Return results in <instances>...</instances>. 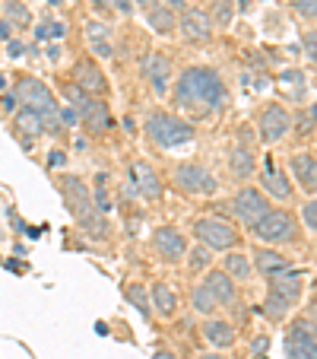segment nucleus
Masks as SVG:
<instances>
[{"label": "nucleus", "mask_w": 317, "mask_h": 359, "mask_svg": "<svg viewBox=\"0 0 317 359\" xmlns=\"http://www.w3.org/2000/svg\"><path fill=\"white\" fill-rule=\"evenodd\" d=\"M175 105L190 118H213L223 115L229 105V86L219 76V70L206 64L188 67L175 83Z\"/></svg>", "instance_id": "1"}, {"label": "nucleus", "mask_w": 317, "mask_h": 359, "mask_svg": "<svg viewBox=\"0 0 317 359\" xmlns=\"http://www.w3.org/2000/svg\"><path fill=\"white\" fill-rule=\"evenodd\" d=\"M61 194H64V207L70 210V217L83 226V229H92V236H105L108 226L105 219L95 213V203H92V194H89L86 182L76 175H61Z\"/></svg>", "instance_id": "2"}, {"label": "nucleus", "mask_w": 317, "mask_h": 359, "mask_svg": "<svg viewBox=\"0 0 317 359\" xmlns=\"http://www.w3.org/2000/svg\"><path fill=\"white\" fill-rule=\"evenodd\" d=\"M304 290V280L298 271H286L270 277V286H267V299H263V315L270 321H286L289 312L298 305Z\"/></svg>", "instance_id": "3"}, {"label": "nucleus", "mask_w": 317, "mask_h": 359, "mask_svg": "<svg viewBox=\"0 0 317 359\" xmlns=\"http://www.w3.org/2000/svg\"><path fill=\"white\" fill-rule=\"evenodd\" d=\"M143 130H146L149 143L159 149H175L194 140V124L171 115V111H153L146 118V124H143Z\"/></svg>", "instance_id": "4"}, {"label": "nucleus", "mask_w": 317, "mask_h": 359, "mask_svg": "<svg viewBox=\"0 0 317 359\" xmlns=\"http://www.w3.org/2000/svg\"><path fill=\"white\" fill-rule=\"evenodd\" d=\"M64 99L73 105L76 118L83 121V128H86L89 134H105V130H111V111L101 99L83 93L76 83H67V86H64Z\"/></svg>", "instance_id": "5"}, {"label": "nucleus", "mask_w": 317, "mask_h": 359, "mask_svg": "<svg viewBox=\"0 0 317 359\" xmlns=\"http://www.w3.org/2000/svg\"><path fill=\"white\" fill-rule=\"evenodd\" d=\"M171 182H175L178 191H184L190 197H209L219 191L216 175L203 163H178L175 172H171Z\"/></svg>", "instance_id": "6"}, {"label": "nucleus", "mask_w": 317, "mask_h": 359, "mask_svg": "<svg viewBox=\"0 0 317 359\" xmlns=\"http://www.w3.org/2000/svg\"><path fill=\"white\" fill-rule=\"evenodd\" d=\"M194 236L200 245H206L209 251H229L238 245V232L232 223H225V219L219 217H200L194 219Z\"/></svg>", "instance_id": "7"}, {"label": "nucleus", "mask_w": 317, "mask_h": 359, "mask_svg": "<svg viewBox=\"0 0 317 359\" xmlns=\"http://www.w3.org/2000/svg\"><path fill=\"white\" fill-rule=\"evenodd\" d=\"M251 232L257 236L260 245H286L298 236V223L289 210H270Z\"/></svg>", "instance_id": "8"}, {"label": "nucleus", "mask_w": 317, "mask_h": 359, "mask_svg": "<svg viewBox=\"0 0 317 359\" xmlns=\"http://www.w3.org/2000/svg\"><path fill=\"white\" fill-rule=\"evenodd\" d=\"M232 213H235L248 229H254V226L270 213V201H267V194H263L260 188L244 184V188H238L235 197H232Z\"/></svg>", "instance_id": "9"}, {"label": "nucleus", "mask_w": 317, "mask_h": 359, "mask_svg": "<svg viewBox=\"0 0 317 359\" xmlns=\"http://www.w3.org/2000/svg\"><path fill=\"white\" fill-rule=\"evenodd\" d=\"M283 346H286V359H317V325L308 318L292 321Z\"/></svg>", "instance_id": "10"}, {"label": "nucleus", "mask_w": 317, "mask_h": 359, "mask_svg": "<svg viewBox=\"0 0 317 359\" xmlns=\"http://www.w3.org/2000/svg\"><path fill=\"white\" fill-rule=\"evenodd\" d=\"M292 130V115L286 105L279 102H267L257 115V134H260L263 143H279L286 134Z\"/></svg>", "instance_id": "11"}, {"label": "nucleus", "mask_w": 317, "mask_h": 359, "mask_svg": "<svg viewBox=\"0 0 317 359\" xmlns=\"http://www.w3.org/2000/svg\"><path fill=\"white\" fill-rule=\"evenodd\" d=\"M153 248L165 264H178V261H184V255H188V238L178 229H171V226H162V229L153 232Z\"/></svg>", "instance_id": "12"}, {"label": "nucleus", "mask_w": 317, "mask_h": 359, "mask_svg": "<svg viewBox=\"0 0 317 359\" xmlns=\"http://www.w3.org/2000/svg\"><path fill=\"white\" fill-rule=\"evenodd\" d=\"M130 182H134V188L140 191V197H146V201H153V203L162 201L165 184H162V178H159V172H155L149 163H143V159L130 163Z\"/></svg>", "instance_id": "13"}, {"label": "nucleus", "mask_w": 317, "mask_h": 359, "mask_svg": "<svg viewBox=\"0 0 317 359\" xmlns=\"http://www.w3.org/2000/svg\"><path fill=\"white\" fill-rule=\"evenodd\" d=\"M143 74H146L155 95H165L171 86V57L162 55V51H149V55L143 57Z\"/></svg>", "instance_id": "14"}, {"label": "nucleus", "mask_w": 317, "mask_h": 359, "mask_svg": "<svg viewBox=\"0 0 317 359\" xmlns=\"http://www.w3.org/2000/svg\"><path fill=\"white\" fill-rule=\"evenodd\" d=\"M289 169L295 175L298 188L308 191V194H317V149H302L289 159Z\"/></svg>", "instance_id": "15"}, {"label": "nucleus", "mask_w": 317, "mask_h": 359, "mask_svg": "<svg viewBox=\"0 0 317 359\" xmlns=\"http://www.w3.org/2000/svg\"><path fill=\"white\" fill-rule=\"evenodd\" d=\"M203 286H206L209 296L216 299L219 309H223V305H232L238 299V283L225 271H216V267H209V271L203 273Z\"/></svg>", "instance_id": "16"}, {"label": "nucleus", "mask_w": 317, "mask_h": 359, "mask_svg": "<svg viewBox=\"0 0 317 359\" xmlns=\"http://www.w3.org/2000/svg\"><path fill=\"white\" fill-rule=\"evenodd\" d=\"M178 29H181V35L188 41H209L213 39V20H209V13H203V10H184L181 20H178Z\"/></svg>", "instance_id": "17"}, {"label": "nucleus", "mask_w": 317, "mask_h": 359, "mask_svg": "<svg viewBox=\"0 0 317 359\" xmlns=\"http://www.w3.org/2000/svg\"><path fill=\"white\" fill-rule=\"evenodd\" d=\"M73 83L89 95H105L108 93V80H105V74H101L99 64L89 61V57H83V61L73 67Z\"/></svg>", "instance_id": "18"}, {"label": "nucleus", "mask_w": 317, "mask_h": 359, "mask_svg": "<svg viewBox=\"0 0 317 359\" xmlns=\"http://www.w3.org/2000/svg\"><path fill=\"white\" fill-rule=\"evenodd\" d=\"M251 264H254V271H260L267 280H270V277H276V273L292 271V261L286 258L283 251L270 248V245H260V248H257L254 255H251Z\"/></svg>", "instance_id": "19"}, {"label": "nucleus", "mask_w": 317, "mask_h": 359, "mask_svg": "<svg viewBox=\"0 0 317 359\" xmlns=\"http://www.w3.org/2000/svg\"><path fill=\"white\" fill-rule=\"evenodd\" d=\"M260 184L267 188V194H273L276 201H289L292 197V182L286 178L283 169H276V163H273L270 156L263 159V165H260Z\"/></svg>", "instance_id": "20"}, {"label": "nucleus", "mask_w": 317, "mask_h": 359, "mask_svg": "<svg viewBox=\"0 0 317 359\" xmlns=\"http://www.w3.org/2000/svg\"><path fill=\"white\" fill-rule=\"evenodd\" d=\"M203 337H206V344L213 346V350H229V346H235L238 331H235V325L225 318H206L203 321Z\"/></svg>", "instance_id": "21"}, {"label": "nucleus", "mask_w": 317, "mask_h": 359, "mask_svg": "<svg viewBox=\"0 0 317 359\" xmlns=\"http://www.w3.org/2000/svg\"><path fill=\"white\" fill-rule=\"evenodd\" d=\"M149 305H153V312L159 318H175L178 315V296L169 283H153L149 290Z\"/></svg>", "instance_id": "22"}, {"label": "nucleus", "mask_w": 317, "mask_h": 359, "mask_svg": "<svg viewBox=\"0 0 317 359\" xmlns=\"http://www.w3.org/2000/svg\"><path fill=\"white\" fill-rule=\"evenodd\" d=\"M13 128H16V134L22 137V140H35V137H41V134H48L45 130V118L38 115V111H32V109H20L13 115Z\"/></svg>", "instance_id": "23"}, {"label": "nucleus", "mask_w": 317, "mask_h": 359, "mask_svg": "<svg viewBox=\"0 0 317 359\" xmlns=\"http://www.w3.org/2000/svg\"><path fill=\"white\" fill-rule=\"evenodd\" d=\"M146 20H149V29H153L155 35H175L178 32V16L171 13L165 4H155V7H149Z\"/></svg>", "instance_id": "24"}, {"label": "nucleus", "mask_w": 317, "mask_h": 359, "mask_svg": "<svg viewBox=\"0 0 317 359\" xmlns=\"http://www.w3.org/2000/svg\"><path fill=\"white\" fill-rule=\"evenodd\" d=\"M86 39H89V51L95 57H115V45L108 41V29L101 26V22H89Z\"/></svg>", "instance_id": "25"}, {"label": "nucleus", "mask_w": 317, "mask_h": 359, "mask_svg": "<svg viewBox=\"0 0 317 359\" xmlns=\"http://www.w3.org/2000/svg\"><path fill=\"white\" fill-rule=\"evenodd\" d=\"M229 172H232L235 178H241V182H244V178H251V175L257 172L254 153H251L248 147H235V149L229 153Z\"/></svg>", "instance_id": "26"}, {"label": "nucleus", "mask_w": 317, "mask_h": 359, "mask_svg": "<svg viewBox=\"0 0 317 359\" xmlns=\"http://www.w3.org/2000/svg\"><path fill=\"white\" fill-rule=\"evenodd\" d=\"M225 273H229L235 283H244V280L254 273V264H251L248 255H238V251H232L229 258H225Z\"/></svg>", "instance_id": "27"}, {"label": "nucleus", "mask_w": 317, "mask_h": 359, "mask_svg": "<svg viewBox=\"0 0 317 359\" xmlns=\"http://www.w3.org/2000/svg\"><path fill=\"white\" fill-rule=\"evenodd\" d=\"M279 86H283L286 95H292V102H302L304 99V74L302 70H286L283 76H279Z\"/></svg>", "instance_id": "28"}, {"label": "nucleus", "mask_w": 317, "mask_h": 359, "mask_svg": "<svg viewBox=\"0 0 317 359\" xmlns=\"http://www.w3.org/2000/svg\"><path fill=\"white\" fill-rule=\"evenodd\" d=\"M190 309H194L197 315H206V318H209V315L216 312L219 305H216V299H213V296L206 292V286L197 283L194 290H190Z\"/></svg>", "instance_id": "29"}, {"label": "nucleus", "mask_w": 317, "mask_h": 359, "mask_svg": "<svg viewBox=\"0 0 317 359\" xmlns=\"http://www.w3.org/2000/svg\"><path fill=\"white\" fill-rule=\"evenodd\" d=\"M209 20H213V29L232 26V20H235V0H213Z\"/></svg>", "instance_id": "30"}, {"label": "nucleus", "mask_w": 317, "mask_h": 359, "mask_svg": "<svg viewBox=\"0 0 317 359\" xmlns=\"http://www.w3.org/2000/svg\"><path fill=\"white\" fill-rule=\"evenodd\" d=\"M124 296H127V302L134 305V309H140L143 318H149V315H153V305H149V292L143 290V283H127V286H124Z\"/></svg>", "instance_id": "31"}, {"label": "nucleus", "mask_w": 317, "mask_h": 359, "mask_svg": "<svg viewBox=\"0 0 317 359\" xmlns=\"http://www.w3.org/2000/svg\"><path fill=\"white\" fill-rule=\"evenodd\" d=\"M3 16H7L3 22H10L13 29H22V26H29V22H32V13L22 7L20 0H7V4H3Z\"/></svg>", "instance_id": "32"}, {"label": "nucleus", "mask_w": 317, "mask_h": 359, "mask_svg": "<svg viewBox=\"0 0 317 359\" xmlns=\"http://www.w3.org/2000/svg\"><path fill=\"white\" fill-rule=\"evenodd\" d=\"M184 258H188L190 273H203V271H209V264H213V251H209L206 245H197V248H190V255H184Z\"/></svg>", "instance_id": "33"}, {"label": "nucleus", "mask_w": 317, "mask_h": 359, "mask_svg": "<svg viewBox=\"0 0 317 359\" xmlns=\"http://www.w3.org/2000/svg\"><path fill=\"white\" fill-rule=\"evenodd\" d=\"M67 35V26L64 22H48V26H38L35 29V39L45 41V39H64Z\"/></svg>", "instance_id": "34"}, {"label": "nucleus", "mask_w": 317, "mask_h": 359, "mask_svg": "<svg viewBox=\"0 0 317 359\" xmlns=\"http://www.w3.org/2000/svg\"><path fill=\"white\" fill-rule=\"evenodd\" d=\"M302 219L311 232H317V197H311V201L302 203Z\"/></svg>", "instance_id": "35"}, {"label": "nucleus", "mask_w": 317, "mask_h": 359, "mask_svg": "<svg viewBox=\"0 0 317 359\" xmlns=\"http://www.w3.org/2000/svg\"><path fill=\"white\" fill-rule=\"evenodd\" d=\"M92 7L101 10V13H115V10L127 13V10H130V0H92Z\"/></svg>", "instance_id": "36"}, {"label": "nucleus", "mask_w": 317, "mask_h": 359, "mask_svg": "<svg viewBox=\"0 0 317 359\" xmlns=\"http://www.w3.org/2000/svg\"><path fill=\"white\" fill-rule=\"evenodd\" d=\"M302 51H304V57H308L311 64H317V32L314 29L302 35Z\"/></svg>", "instance_id": "37"}, {"label": "nucleus", "mask_w": 317, "mask_h": 359, "mask_svg": "<svg viewBox=\"0 0 317 359\" xmlns=\"http://www.w3.org/2000/svg\"><path fill=\"white\" fill-rule=\"evenodd\" d=\"M289 4L304 16V20H317V0H289Z\"/></svg>", "instance_id": "38"}, {"label": "nucleus", "mask_w": 317, "mask_h": 359, "mask_svg": "<svg viewBox=\"0 0 317 359\" xmlns=\"http://www.w3.org/2000/svg\"><path fill=\"white\" fill-rule=\"evenodd\" d=\"M0 109L7 111V115H16V111H20V99H16V93H3V95H0Z\"/></svg>", "instance_id": "39"}, {"label": "nucleus", "mask_w": 317, "mask_h": 359, "mask_svg": "<svg viewBox=\"0 0 317 359\" xmlns=\"http://www.w3.org/2000/svg\"><path fill=\"white\" fill-rule=\"evenodd\" d=\"M67 163V153H64V149H55V153H51V159H48V165H51V169H57V165H64Z\"/></svg>", "instance_id": "40"}, {"label": "nucleus", "mask_w": 317, "mask_h": 359, "mask_svg": "<svg viewBox=\"0 0 317 359\" xmlns=\"http://www.w3.org/2000/svg\"><path fill=\"white\" fill-rule=\"evenodd\" d=\"M7 51H10V57H22V41H13V39H10Z\"/></svg>", "instance_id": "41"}, {"label": "nucleus", "mask_w": 317, "mask_h": 359, "mask_svg": "<svg viewBox=\"0 0 317 359\" xmlns=\"http://www.w3.org/2000/svg\"><path fill=\"white\" fill-rule=\"evenodd\" d=\"M165 7H169L171 13H184V0H165Z\"/></svg>", "instance_id": "42"}, {"label": "nucleus", "mask_w": 317, "mask_h": 359, "mask_svg": "<svg viewBox=\"0 0 317 359\" xmlns=\"http://www.w3.org/2000/svg\"><path fill=\"white\" fill-rule=\"evenodd\" d=\"M308 321H314L317 325V299H311V305H308V315H304Z\"/></svg>", "instance_id": "43"}, {"label": "nucleus", "mask_w": 317, "mask_h": 359, "mask_svg": "<svg viewBox=\"0 0 317 359\" xmlns=\"http://www.w3.org/2000/svg\"><path fill=\"white\" fill-rule=\"evenodd\" d=\"M153 359H178V356H175L171 350H155V353H153Z\"/></svg>", "instance_id": "44"}, {"label": "nucleus", "mask_w": 317, "mask_h": 359, "mask_svg": "<svg viewBox=\"0 0 317 359\" xmlns=\"http://www.w3.org/2000/svg\"><path fill=\"white\" fill-rule=\"evenodd\" d=\"M13 35V26L10 22H0V39H10Z\"/></svg>", "instance_id": "45"}, {"label": "nucleus", "mask_w": 317, "mask_h": 359, "mask_svg": "<svg viewBox=\"0 0 317 359\" xmlns=\"http://www.w3.org/2000/svg\"><path fill=\"white\" fill-rule=\"evenodd\" d=\"M200 359H225V356H223V353H219V350H216V353H203V356H200Z\"/></svg>", "instance_id": "46"}, {"label": "nucleus", "mask_w": 317, "mask_h": 359, "mask_svg": "<svg viewBox=\"0 0 317 359\" xmlns=\"http://www.w3.org/2000/svg\"><path fill=\"white\" fill-rule=\"evenodd\" d=\"M136 4H140V7H146V10H149V7H155V4H159V0H136Z\"/></svg>", "instance_id": "47"}, {"label": "nucleus", "mask_w": 317, "mask_h": 359, "mask_svg": "<svg viewBox=\"0 0 317 359\" xmlns=\"http://www.w3.org/2000/svg\"><path fill=\"white\" fill-rule=\"evenodd\" d=\"M3 89H7V76L0 74V93H3Z\"/></svg>", "instance_id": "48"}, {"label": "nucleus", "mask_w": 317, "mask_h": 359, "mask_svg": "<svg viewBox=\"0 0 317 359\" xmlns=\"http://www.w3.org/2000/svg\"><path fill=\"white\" fill-rule=\"evenodd\" d=\"M48 4H51V7H61V4H64V0H48Z\"/></svg>", "instance_id": "49"}, {"label": "nucleus", "mask_w": 317, "mask_h": 359, "mask_svg": "<svg viewBox=\"0 0 317 359\" xmlns=\"http://www.w3.org/2000/svg\"><path fill=\"white\" fill-rule=\"evenodd\" d=\"M314 258H317V248H314Z\"/></svg>", "instance_id": "50"}]
</instances>
